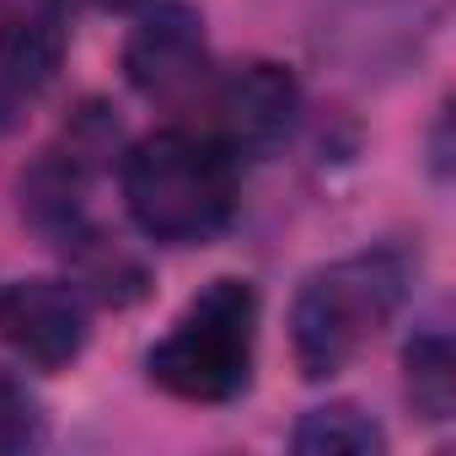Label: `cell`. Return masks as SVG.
Returning a JSON list of instances; mask_svg holds the SVG:
<instances>
[{"label":"cell","instance_id":"obj_6","mask_svg":"<svg viewBox=\"0 0 456 456\" xmlns=\"http://www.w3.org/2000/svg\"><path fill=\"white\" fill-rule=\"evenodd\" d=\"M215 113H220V145L232 156H274L296 129L301 86L285 65L253 60L237 76H225Z\"/></svg>","mask_w":456,"mask_h":456},{"label":"cell","instance_id":"obj_9","mask_svg":"<svg viewBox=\"0 0 456 456\" xmlns=\"http://www.w3.org/2000/svg\"><path fill=\"white\" fill-rule=\"evenodd\" d=\"M403 381H408V403L424 419H451L456 413V349L445 333H419L403 349Z\"/></svg>","mask_w":456,"mask_h":456},{"label":"cell","instance_id":"obj_2","mask_svg":"<svg viewBox=\"0 0 456 456\" xmlns=\"http://www.w3.org/2000/svg\"><path fill=\"white\" fill-rule=\"evenodd\" d=\"M408 264L397 253H354L317 269L290 312V349L306 381L338 376L403 306Z\"/></svg>","mask_w":456,"mask_h":456},{"label":"cell","instance_id":"obj_4","mask_svg":"<svg viewBox=\"0 0 456 456\" xmlns=\"http://www.w3.org/2000/svg\"><path fill=\"white\" fill-rule=\"evenodd\" d=\"M0 338L28 365L65 370L86 349V301L60 280H17L0 290Z\"/></svg>","mask_w":456,"mask_h":456},{"label":"cell","instance_id":"obj_13","mask_svg":"<svg viewBox=\"0 0 456 456\" xmlns=\"http://www.w3.org/2000/svg\"><path fill=\"white\" fill-rule=\"evenodd\" d=\"M92 6H102V12H134V6H145V0H92Z\"/></svg>","mask_w":456,"mask_h":456},{"label":"cell","instance_id":"obj_11","mask_svg":"<svg viewBox=\"0 0 456 456\" xmlns=\"http://www.w3.org/2000/svg\"><path fill=\"white\" fill-rule=\"evenodd\" d=\"M113 145H118V118L108 113V108H97V102H86L70 124H65V161L70 167H92V161H102V156H113Z\"/></svg>","mask_w":456,"mask_h":456},{"label":"cell","instance_id":"obj_7","mask_svg":"<svg viewBox=\"0 0 456 456\" xmlns=\"http://www.w3.org/2000/svg\"><path fill=\"white\" fill-rule=\"evenodd\" d=\"M65 12L60 0H22L0 22V81L12 92H44L65 65Z\"/></svg>","mask_w":456,"mask_h":456},{"label":"cell","instance_id":"obj_5","mask_svg":"<svg viewBox=\"0 0 456 456\" xmlns=\"http://www.w3.org/2000/svg\"><path fill=\"white\" fill-rule=\"evenodd\" d=\"M209 70V49H204V22L193 6L172 0L156 6L124 44V76L140 97L151 102H183Z\"/></svg>","mask_w":456,"mask_h":456},{"label":"cell","instance_id":"obj_12","mask_svg":"<svg viewBox=\"0 0 456 456\" xmlns=\"http://www.w3.org/2000/svg\"><path fill=\"white\" fill-rule=\"evenodd\" d=\"M38 435H44L38 403L28 397V387L12 370H0V451H28L38 445Z\"/></svg>","mask_w":456,"mask_h":456},{"label":"cell","instance_id":"obj_3","mask_svg":"<svg viewBox=\"0 0 456 456\" xmlns=\"http://www.w3.org/2000/svg\"><path fill=\"white\" fill-rule=\"evenodd\" d=\"M258 349V290L248 280H209L167 338L145 354V370L161 392L183 403H232L253 381Z\"/></svg>","mask_w":456,"mask_h":456},{"label":"cell","instance_id":"obj_1","mask_svg":"<svg viewBox=\"0 0 456 456\" xmlns=\"http://www.w3.org/2000/svg\"><path fill=\"white\" fill-rule=\"evenodd\" d=\"M124 204L129 220L161 248L215 242L237 209V161L220 140L156 129L124 156Z\"/></svg>","mask_w":456,"mask_h":456},{"label":"cell","instance_id":"obj_10","mask_svg":"<svg viewBox=\"0 0 456 456\" xmlns=\"http://www.w3.org/2000/svg\"><path fill=\"white\" fill-rule=\"evenodd\" d=\"M65 253H76V269H81V280L92 285L97 301L129 306V301L145 296V269H140L118 242H108V237H81V232H76V237L65 242Z\"/></svg>","mask_w":456,"mask_h":456},{"label":"cell","instance_id":"obj_8","mask_svg":"<svg viewBox=\"0 0 456 456\" xmlns=\"http://www.w3.org/2000/svg\"><path fill=\"white\" fill-rule=\"evenodd\" d=\"M290 445H296L301 456H376V451L387 445V435H381V424H376L365 408H354V403H328V408H312V413L296 424Z\"/></svg>","mask_w":456,"mask_h":456}]
</instances>
